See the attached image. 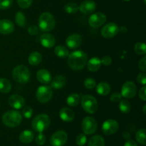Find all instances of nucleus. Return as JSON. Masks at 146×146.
Segmentation results:
<instances>
[{
  "label": "nucleus",
  "instance_id": "nucleus-1",
  "mask_svg": "<svg viewBox=\"0 0 146 146\" xmlns=\"http://www.w3.org/2000/svg\"><path fill=\"white\" fill-rule=\"evenodd\" d=\"M88 56L82 51H75L68 56V64L71 69L79 71L83 69L86 65Z\"/></svg>",
  "mask_w": 146,
  "mask_h": 146
},
{
  "label": "nucleus",
  "instance_id": "nucleus-2",
  "mask_svg": "<svg viewBox=\"0 0 146 146\" xmlns=\"http://www.w3.org/2000/svg\"><path fill=\"white\" fill-rule=\"evenodd\" d=\"M51 124V119L46 114L41 113L37 115L31 122V127L36 133H42L48 129Z\"/></svg>",
  "mask_w": 146,
  "mask_h": 146
},
{
  "label": "nucleus",
  "instance_id": "nucleus-3",
  "mask_svg": "<svg viewBox=\"0 0 146 146\" xmlns=\"http://www.w3.org/2000/svg\"><path fill=\"white\" fill-rule=\"evenodd\" d=\"M22 121V115L19 111L11 110L6 112L2 115V123L10 128L19 126Z\"/></svg>",
  "mask_w": 146,
  "mask_h": 146
},
{
  "label": "nucleus",
  "instance_id": "nucleus-4",
  "mask_svg": "<svg viewBox=\"0 0 146 146\" xmlns=\"http://www.w3.org/2000/svg\"><path fill=\"white\" fill-rule=\"evenodd\" d=\"M56 25L54 16L49 12H44L38 18V28L44 32L52 31Z\"/></svg>",
  "mask_w": 146,
  "mask_h": 146
},
{
  "label": "nucleus",
  "instance_id": "nucleus-5",
  "mask_svg": "<svg viewBox=\"0 0 146 146\" xmlns=\"http://www.w3.org/2000/svg\"><path fill=\"white\" fill-rule=\"evenodd\" d=\"M13 78L19 84H24L29 82L31 77L30 71L24 65H18L13 69Z\"/></svg>",
  "mask_w": 146,
  "mask_h": 146
},
{
  "label": "nucleus",
  "instance_id": "nucleus-6",
  "mask_svg": "<svg viewBox=\"0 0 146 146\" xmlns=\"http://www.w3.org/2000/svg\"><path fill=\"white\" fill-rule=\"evenodd\" d=\"M81 106L86 113L93 114L98 110V104L96 98L91 95H85L81 98Z\"/></svg>",
  "mask_w": 146,
  "mask_h": 146
},
{
  "label": "nucleus",
  "instance_id": "nucleus-7",
  "mask_svg": "<svg viewBox=\"0 0 146 146\" xmlns=\"http://www.w3.org/2000/svg\"><path fill=\"white\" fill-rule=\"evenodd\" d=\"M53 96V90L48 86H41L37 88L36 96L40 103L46 104L51 99Z\"/></svg>",
  "mask_w": 146,
  "mask_h": 146
},
{
  "label": "nucleus",
  "instance_id": "nucleus-8",
  "mask_svg": "<svg viewBox=\"0 0 146 146\" xmlns=\"http://www.w3.org/2000/svg\"><path fill=\"white\" fill-rule=\"evenodd\" d=\"M81 128L86 135H92L96 131L98 124H97L96 121L94 118L87 116L83 120Z\"/></svg>",
  "mask_w": 146,
  "mask_h": 146
},
{
  "label": "nucleus",
  "instance_id": "nucleus-9",
  "mask_svg": "<svg viewBox=\"0 0 146 146\" xmlns=\"http://www.w3.org/2000/svg\"><path fill=\"white\" fill-rule=\"evenodd\" d=\"M119 32V27L115 23L110 22L106 24L101 29V35L105 38H112Z\"/></svg>",
  "mask_w": 146,
  "mask_h": 146
},
{
  "label": "nucleus",
  "instance_id": "nucleus-10",
  "mask_svg": "<svg viewBox=\"0 0 146 146\" xmlns=\"http://www.w3.org/2000/svg\"><path fill=\"white\" fill-rule=\"evenodd\" d=\"M68 135L64 131H58L54 133L50 138V143L52 146H64L67 142Z\"/></svg>",
  "mask_w": 146,
  "mask_h": 146
},
{
  "label": "nucleus",
  "instance_id": "nucleus-11",
  "mask_svg": "<svg viewBox=\"0 0 146 146\" xmlns=\"http://www.w3.org/2000/svg\"><path fill=\"white\" fill-rule=\"evenodd\" d=\"M137 86L133 81H126L121 88V96L125 98H132L136 95Z\"/></svg>",
  "mask_w": 146,
  "mask_h": 146
},
{
  "label": "nucleus",
  "instance_id": "nucleus-12",
  "mask_svg": "<svg viewBox=\"0 0 146 146\" xmlns=\"http://www.w3.org/2000/svg\"><path fill=\"white\" fill-rule=\"evenodd\" d=\"M106 16L102 12L93 14L88 18V24L93 28H98L105 24L106 21Z\"/></svg>",
  "mask_w": 146,
  "mask_h": 146
},
{
  "label": "nucleus",
  "instance_id": "nucleus-13",
  "mask_svg": "<svg viewBox=\"0 0 146 146\" xmlns=\"http://www.w3.org/2000/svg\"><path fill=\"white\" fill-rule=\"evenodd\" d=\"M119 128V124L116 121L108 119L102 125V131L105 135H110L115 133Z\"/></svg>",
  "mask_w": 146,
  "mask_h": 146
},
{
  "label": "nucleus",
  "instance_id": "nucleus-14",
  "mask_svg": "<svg viewBox=\"0 0 146 146\" xmlns=\"http://www.w3.org/2000/svg\"><path fill=\"white\" fill-rule=\"evenodd\" d=\"M9 105L15 110L22 108L25 106V99L21 96L14 94L11 96L8 99Z\"/></svg>",
  "mask_w": 146,
  "mask_h": 146
},
{
  "label": "nucleus",
  "instance_id": "nucleus-15",
  "mask_svg": "<svg viewBox=\"0 0 146 146\" xmlns=\"http://www.w3.org/2000/svg\"><path fill=\"white\" fill-rule=\"evenodd\" d=\"M82 43V37L78 34H74L67 37L66 44L71 49H76L81 46Z\"/></svg>",
  "mask_w": 146,
  "mask_h": 146
},
{
  "label": "nucleus",
  "instance_id": "nucleus-16",
  "mask_svg": "<svg viewBox=\"0 0 146 146\" xmlns=\"http://www.w3.org/2000/svg\"><path fill=\"white\" fill-rule=\"evenodd\" d=\"M78 10H80L82 14H90L95 11L96 8V4L93 0H85L80 4Z\"/></svg>",
  "mask_w": 146,
  "mask_h": 146
},
{
  "label": "nucleus",
  "instance_id": "nucleus-17",
  "mask_svg": "<svg viewBox=\"0 0 146 146\" xmlns=\"http://www.w3.org/2000/svg\"><path fill=\"white\" fill-rule=\"evenodd\" d=\"M14 31V24L9 19L0 20V34L4 35L11 34Z\"/></svg>",
  "mask_w": 146,
  "mask_h": 146
},
{
  "label": "nucleus",
  "instance_id": "nucleus-18",
  "mask_svg": "<svg viewBox=\"0 0 146 146\" xmlns=\"http://www.w3.org/2000/svg\"><path fill=\"white\" fill-rule=\"evenodd\" d=\"M40 42L41 46L45 48H52L56 44V39L53 35L46 33L41 35L40 38Z\"/></svg>",
  "mask_w": 146,
  "mask_h": 146
},
{
  "label": "nucleus",
  "instance_id": "nucleus-19",
  "mask_svg": "<svg viewBox=\"0 0 146 146\" xmlns=\"http://www.w3.org/2000/svg\"><path fill=\"white\" fill-rule=\"evenodd\" d=\"M36 79L43 84H48L51 81V75L46 69H40L36 73Z\"/></svg>",
  "mask_w": 146,
  "mask_h": 146
},
{
  "label": "nucleus",
  "instance_id": "nucleus-20",
  "mask_svg": "<svg viewBox=\"0 0 146 146\" xmlns=\"http://www.w3.org/2000/svg\"><path fill=\"white\" fill-rule=\"evenodd\" d=\"M74 112L69 108H61V111L59 112V117L62 121H65V122H71L74 120Z\"/></svg>",
  "mask_w": 146,
  "mask_h": 146
},
{
  "label": "nucleus",
  "instance_id": "nucleus-21",
  "mask_svg": "<svg viewBox=\"0 0 146 146\" xmlns=\"http://www.w3.org/2000/svg\"><path fill=\"white\" fill-rule=\"evenodd\" d=\"M87 64V68L91 72H95L97 71L101 66V59L98 57H93Z\"/></svg>",
  "mask_w": 146,
  "mask_h": 146
},
{
  "label": "nucleus",
  "instance_id": "nucleus-22",
  "mask_svg": "<svg viewBox=\"0 0 146 146\" xmlns=\"http://www.w3.org/2000/svg\"><path fill=\"white\" fill-rule=\"evenodd\" d=\"M66 80L65 77L58 75L54 77L53 81H51V87L55 88V89H60V88H63L66 85Z\"/></svg>",
  "mask_w": 146,
  "mask_h": 146
},
{
  "label": "nucleus",
  "instance_id": "nucleus-23",
  "mask_svg": "<svg viewBox=\"0 0 146 146\" xmlns=\"http://www.w3.org/2000/svg\"><path fill=\"white\" fill-rule=\"evenodd\" d=\"M34 133L29 130H26V131H23L19 135V141L24 144L30 143L34 140Z\"/></svg>",
  "mask_w": 146,
  "mask_h": 146
},
{
  "label": "nucleus",
  "instance_id": "nucleus-24",
  "mask_svg": "<svg viewBox=\"0 0 146 146\" xmlns=\"http://www.w3.org/2000/svg\"><path fill=\"white\" fill-rule=\"evenodd\" d=\"M96 91L99 95L105 96L109 94L111 91V86L106 82L99 83L96 86Z\"/></svg>",
  "mask_w": 146,
  "mask_h": 146
},
{
  "label": "nucleus",
  "instance_id": "nucleus-25",
  "mask_svg": "<svg viewBox=\"0 0 146 146\" xmlns=\"http://www.w3.org/2000/svg\"><path fill=\"white\" fill-rule=\"evenodd\" d=\"M42 61V56L39 52L34 51L29 56L28 61L31 66H37Z\"/></svg>",
  "mask_w": 146,
  "mask_h": 146
},
{
  "label": "nucleus",
  "instance_id": "nucleus-26",
  "mask_svg": "<svg viewBox=\"0 0 146 146\" xmlns=\"http://www.w3.org/2000/svg\"><path fill=\"white\" fill-rule=\"evenodd\" d=\"M88 146H105L104 138L99 135H94L88 141Z\"/></svg>",
  "mask_w": 146,
  "mask_h": 146
},
{
  "label": "nucleus",
  "instance_id": "nucleus-27",
  "mask_svg": "<svg viewBox=\"0 0 146 146\" xmlns=\"http://www.w3.org/2000/svg\"><path fill=\"white\" fill-rule=\"evenodd\" d=\"M11 89V85L10 81L5 78H0V92L7 94L10 92Z\"/></svg>",
  "mask_w": 146,
  "mask_h": 146
},
{
  "label": "nucleus",
  "instance_id": "nucleus-28",
  "mask_svg": "<svg viewBox=\"0 0 146 146\" xmlns=\"http://www.w3.org/2000/svg\"><path fill=\"white\" fill-rule=\"evenodd\" d=\"M81 101L80 96L77 94H71L67 97L66 103L69 106L76 107Z\"/></svg>",
  "mask_w": 146,
  "mask_h": 146
},
{
  "label": "nucleus",
  "instance_id": "nucleus-29",
  "mask_svg": "<svg viewBox=\"0 0 146 146\" xmlns=\"http://www.w3.org/2000/svg\"><path fill=\"white\" fill-rule=\"evenodd\" d=\"M54 53L59 58H66L68 57L69 52L66 47L64 46H57L55 47L54 49Z\"/></svg>",
  "mask_w": 146,
  "mask_h": 146
},
{
  "label": "nucleus",
  "instance_id": "nucleus-30",
  "mask_svg": "<svg viewBox=\"0 0 146 146\" xmlns=\"http://www.w3.org/2000/svg\"><path fill=\"white\" fill-rule=\"evenodd\" d=\"M119 109L123 113H128L131 111V104L127 100H121L119 101Z\"/></svg>",
  "mask_w": 146,
  "mask_h": 146
},
{
  "label": "nucleus",
  "instance_id": "nucleus-31",
  "mask_svg": "<svg viewBox=\"0 0 146 146\" xmlns=\"http://www.w3.org/2000/svg\"><path fill=\"white\" fill-rule=\"evenodd\" d=\"M15 21L20 27H24L26 25V17L22 11H18L15 15Z\"/></svg>",
  "mask_w": 146,
  "mask_h": 146
},
{
  "label": "nucleus",
  "instance_id": "nucleus-32",
  "mask_svg": "<svg viewBox=\"0 0 146 146\" xmlns=\"http://www.w3.org/2000/svg\"><path fill=\"white\" fill-rule=\"evenodd\" d=\"M134 51L138 55H145L146 54V46L143 42H138L134 46Z\"/></svg>",
  "mask_w": 146,
  "mask_h": 146
},
{
  "label": "nucleus",
  "instance_id": "nucleus-33",
  "mask_svg": "<svg viewBox=\"0 0 146 146\" xmlns=\"http://www.w3.org/2000/svg\"><path fill=\"white\" fill-rule=\"evenodd\" d=\"M135 138L136 141L139 143L140 144L143 145H145L146 144V138H145V128H142V129L139 130L138 132L136 133L135 135Z\"/></svg>",
  "mask_w": 146,
  "mask_h": 146
},
{
  "label": "nucleus",
  "instance_id": "nucleus-34",
  "mask_svg": "<svg viewBox=\"0 0 146 146\" xmlns=\"http://www.w3.org/2000/svg\"><path fill=\"white\" fill-rule=\"evenodd\" d=\"M78 6L74 2H69L64 6V10L68 14H75L78 11Z\"/></svg>",
  "mask_w": 146,
  "mask_h": 146
},
{
  "label": "nucleus",
  "instance_id": "nucleus-35",
  "mask_svg": "<svg viewBox=\"0 0 146 146\" xmlns=\"http://www.w3.org/2000/svg\"><path fill=\"white\" fill-rule=\"evenodd\" d=\"M84 86L88 89H94L96 86V82L93 78H87L84 82Z\"/></svg>",
  "mask_w": 146,
  "mask_h": 146
},
{
  "label": "nucleus",
  "instance_id": "nucleus-36",
  "mask_svg": "<svg viewBox=\"0 0 146 146\" xmlns=\"http://www.w3.org/2000/svg\"><path fill=\"white\" fill-rule=\"evenodd\" d=\"M22 114L24 118H27V119H29L33 115V109L29 106H25L22 111Z\"/></svg>",
  "mask_w": 146,
  "mask_h": 146
},
{
  "label": "nucleus",
  "instance_id": "nucleus-37",
  "mask_svg": "<svg viewBox=\"0 0 146 146\" xmlns=\"http://www.w3.org/2000/svg\"><path fill=\"white\" fill-rule=\"evenodd\" d=\"M12 4L13 0H0V9H7L11 7Z\"/></svg>",
  "mask_w": 146,
  "mask_h": 146
},
{
  "label": "nucleus",
  "instance_id": "nucleus-38",
  "mask_svg": "<svg viewBox=\"0 0 146 146\" xmlns=\"http://www.w3.org/2000/svg\"><path fill=\"white\" fill-rule=\"evenodd\" d=\"M76 144L79 146H84L86 143L87 142V138L85 134H80L76 137Z\"/></svg>",
  "mask_w": 146,
  "mask_h": 146
},
{
  "label": "nucleus",
  "instance_id": "nucleus-39",
  "mask_svg": "<svg viewBox=\"0 0 146 146\" xmlns=\"http://www.w3.org/2000/svg\"><path fill=\"white\" fill-rule=\"evenodd\" d=\"M17 1L18 5L21 8L27 9L32 4L33 0H17Z\"/></svg>",
  "mask_w": 146,
  "mask_h": 146
},
{
  "label": "nucleus",
  "instance_id": "nucleus-40",
  "mask_svg": "<svg viewBox=\"0 0 146 146\" xmlns=\"http://www.w3.org/2000/svg\"><path fill=\"white\" fill-rule=\"evenodd\" d=\"M35 141L36 144L39 145H43L46 141V138L45 135H44L42 133H38V134L36 137Z\"/></svg>",
  "mask_w": 146,
  "mask_h": 146
},
{
  "label": "nucleus",
  "instance_id": "nucleus-41",
  "mask_svg": "<svg viewBox=\"0 0 146 146\" xmlns=\"http://www.w3.org/2000/svg\"><path fill=\"white\" fill-rule=\"evenodd\" d=\"M137 81L140 84L143 86H145L146 84V75L145 72L140 73L137 76Z\"/></svg>",
  "mask_w": 146,
  "mask_h": 146
},
{
  "label": "nucleus",
  "instance_id": "nucleus-42",
  "mask_svg": "<svg viewBox=\"0 0 146 146\" xmlns=\"http://www.w3.org/2000/svg\"><path fill=\"white\" fill-rule=\"evenodd\" d=\"M121 98H122V96L120 93H114L110 97V100L113 103H118L121 100Z\"/></svg>",
  "mask_w": 146,
  "mask_h": 146
},
{
  "label": "nucleus",
  "instance_id": "nucleus-43",
  "mask_svg": "<svg viewBox=\"0 0 146 146\" xmlns=\"http://www.w3.org/2000/svg\"><path fill=\"white\" fill-rule=\"evenodd\" d=\"M38 31H39V28H38V27H37V26L36 25L31 26V27H29L28 29L29 34L31 36L36 35L38 33Z\"/></svg>",
  "mask_w": 146,
  "mask_h": 146
},
{
  "label": "nucleus",
  "instance_id": "nucleus-44",
  "mask_svg": "<svg viewBox=\"0 0 146 146\" xmlns=\"http://www.w3.org/2000/svg\"><path fill=\"white\" fill-rule=\"evenodd\" d=\"M138 67L143 72H145L146 71V57L143 56L138 63Z\"/></svg>",
  "mask_w": 146,
  "mask_h": 146
},
{
  "label": "nucleus",
  "instance_id": "nucleus-45",
  "mask_svg": "<svg viewBox=\"0 0 146 146\" xmlns=\"http://www.w3.org/2000/svg\"><path fill=\"white\" fill-rule=\"evenodd\" d=\"M101 61V64H104V66H110L112 64V58L109 56H105L104 57H103Z\"/></svg>",
  "mask_w": 146,
  "mask_h": 146
},
{
  "label": "nucleus",
  "instance_id": "nucleus-46",
  "mask_svg": "<svg viewBox=\"0 0 146 146\" xmlns=\"http://www.w3.org/2000/svg\"><path fill=\"white\" fill-rule=\"evenodd\" d=\"M138 96H139V98L142 100L143 101H145L146 100V87L145 86H143V87L140 89L139 93H138Z\"/></svg>",
  "mask_w": 146,
  "mask_h": 146
},
{
  "label": "nucleus",
  "instance_id": "nucleus-47",
  "mask_svg": "<svg viewBox=\"0 0 146 146\" xmlns=\"http://www.w3.org/2000/svg\"><path fill=\"white\" fill-rule=\"evenodd\" d=\"M123 146H138V144L133 140H128L125 143Z\"/></svg>",
  "mask_w": 146,
  "mask_h": 146
},
{
  "label": "nucleus",
  "instance_id": "nucleus-48",
  "mask_svg": "<svg viewBox=\"0 0 146 146\" xmlns=\"http://www.w3.org/2000/svg\"><path fill=\"white\" fill-rule=\"evenodd\" d=\"M119 31L123 34H125L127 31V28L125 27H121V28H119Z\"/></svg>",
  "mask_w": 146,
  "mask_h": 146
},
{
  "label": "nucleus",
  "instance_id": "nucleus-49",
  "mask_svg": "<svg viewBox=\"0 0 146 146\" xmlns=\"http://www.w3.org/2000/svg\"><path fill=\"white\" fill-rule=\"evenodd\" d=\"M145 108H146V105H144L143 108V112L144 114H145Z\"/></svg>",
  "mask_w": 146,
  "mask_h": 146
},
{
  "label": "nucleus",
  "instance_id": "nucleus-50",
  "mask_svg": "<svg viewBox=\"0 0 146 146\" xmlns=\"http://www.w3.org/2000/svg\"><path fill=\"white\" fill-rule=\"evenodd\" d=\"M123 1H131V0H123Z\"/></svg>",
  "mask_w": 146,
  "mask_h": 146
},
{
  "label": "nucleus",
  "instance_id": "nucleus-51",
  "mask_svg": "<svg viewBox=\"0 0 146 146\" xmlns=\"http://www.w3.org/2000/svg\"><path fill=\"white\" fill-rule=\"evenodd\" d=\"M143 1H144V3H145V2H146V0H143Z\"/></svg>",
  "mask_w": 146,
  "mask_h": 146
}]
</instances>
